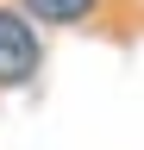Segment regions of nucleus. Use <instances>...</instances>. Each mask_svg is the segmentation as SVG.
<instances>
[{"mask_svg": "<svg viewBox=\"0 0 144 150\" xmlns=\"http://www.w3.org/2000/svg\"><path fill=\"white\" fill-rule=\"evenodd\" d=\"M31 75H38V38L19 13L0 6V88H19Z\"/></svg>", "mask_w": 144, "mask_h": 150, "instance_id": "1", "label": "nucleus"}, {"mask_svg": "<svg viewBox=\"0 0 144 150\" xmlns=\"http://www.w3.org/2000/svg\"><path fill=\"white\" fill-rule=\"evenodd\" d=\"M100 0H25L31 19H44V25H75V19H88Z\"/></svg>", "mask_w": 144, "mask_h": 150, "instance_id": "2", "label": "nucleus"}]
</instances>
